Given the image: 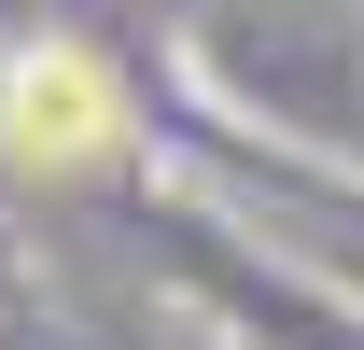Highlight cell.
<instances>
[{"label": "cell", "instance_id": "obj_1", "mask_svg": "<svg viewBox=\"0 0 364 350\" xmlns=\"http://www.w3.org/2000/svg\"><path fill=\"white\" fill-rule=\"evenodd\" d=\"M0 140H14V154H56V169L112 154V70L70 56V43H43L14 85H0Z\"/></svg>", "mask_w": 364, "mask_h": 350}]
</instances>
